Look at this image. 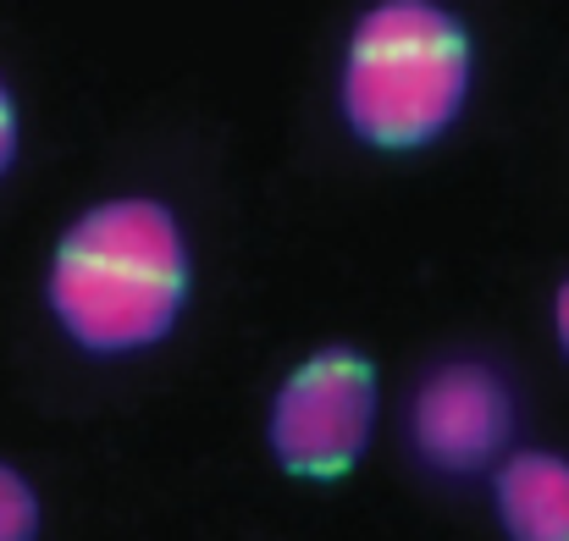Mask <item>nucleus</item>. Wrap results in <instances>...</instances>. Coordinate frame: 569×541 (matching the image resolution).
Segmentation results:
<instances>
[{
	"mask_svg": "<svg viewBox=\"0 0 569 541\" xmlns=\"http://www.w3.org/2000/svg\"><path fill=\"white\" fill-rule=\"evenodd\" d=\"M548 315H553V338H559V354L569 360V277L559 282V288H553V310H548Z\"/></svg>",
	"mask_w": 569,
	"mask_h": 541,
	"instance_id": "8",
	"label": "nucleus"
},
{
	"mask_svg": "<svg viewBox=\"0 0 569 541\" xmlns=\"http://www.w3.org/2000/svg\"><path fill=\"white\" fill-rule=\"evenodd\" d=\"M39 525H44V509H39L33 481L0 459V541H39Z\"/></svg>",
	"mask_w": 569,
	"mask_h": 541,
	"instance_id": "6",
	"label": "nucleus"
},
{
	"mask_svg": "<svg viewBox=\"0 0 569 541\" xmlns=\"http://www.w3.org/2000/svg\"><path fill=\"white\" fill-rule=\"evenodd\" d=\"M193 293V249L178 210L156 193L94 199L50 249L44 304L89 360L161 349Z\"/></svg>",
	"mask_w": 569,
	"mask_h": 541,
	"instance_id": "1",
	"label": "nucleus"
},
{
	"mask_svg": "<svg viewBox=\"0 0 569 541\" xmlns=\"http://www.w3.org/2000/svg\"><path fill=\"white\" fill-rule=\"evenodd\" d=\"M17 150H22V111H17V94H11V83L0 72V182L17 167Z\"/></svg>",
	"mask_w": 569,
	"mask_h": 541,
	"instance_id": "7",
	"label": "nucleus"
},
{
	"mask_svg": "<svg viewBox=\"0 0 569 541\" xmlns=\"http://www.w3.org/2000/svg\"><path fill=\"white\" fill-rule=\"evenodd\" d=\"M381 381L377 360L355 343L310 349L293 364L266 409V448L293 481H343L377 437Z\"/></svg>",
	"mask_w": 569,
	"mask_h": 541,
	"instance_id": "3",
	"label": "nucleus"
},
{
	"mask_svg": "<svg viewBox=\"0 0 569 541\" xmlns=\"http://www.w3.org/2000/svg\"><path fill=\"white\" fill-rule=\"evenodd\" d=\"M492 514L503 541H569V453L509 448L492 464Z\"/></svg>",
	"mask_w": 569,
	"mask_h": 541,
	"instance_id": "5",
	"label": "nucleus"
},
{
	"mask_svg": "<svg viewBox=\"0 0 569 541\" xmlns=\"http://www.w3.org/2000/svg\"><path fill=\"white\" fill-rule=\"evenodd\" d=\"M403 431L420 470L437 481H476L515 448L520 392L487 354H448L420 370Z\"/></svg>",
	"mask_w": 569,
	"mask_h": 541,
	"instance_id": "4",
	"label": "nucleus"
},
{
	"mask_svg": "<svg viewBox=\"0 0 569 541\" xmlns=\"http://www.w3.org/2000/svg\"><path fill=\"white\" fill-rule=\"evenodd\" d=\"M476 94L470 22L442 0H371L338 61V117L377 156L431 150Z\"/></svg>",
	"mask_w": 569,
	"mask_h": 541,
	"instance_id": "2",
	"label": "nucleus"
}]
</instances>
